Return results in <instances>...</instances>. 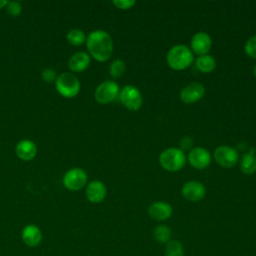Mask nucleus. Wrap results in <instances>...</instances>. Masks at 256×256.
I'll use <instances>...</instances> for the list:
<instances>
[{
  "label": "nucleus",
  "instance_id": "obj_25",
  "mask_svg": "<svg viewBox=\"0 0 256 256\" xmlns=\"http://www.w3.org/2000/svg\"><path fill=\"white\" fill-rule=\"evenodd\" d=\"M6 11L12 17H17L22 12V6L18 1H9L6 5Z\"/></svg>",
  "mask_w": 256,
  "mask_h": 256
},
{
  "label": "nucleus",
  "instance_id": "obj_14",
  "mask_svg": "<svg viewBox=\"0 0 256 256\" xmlns=\"http://www.w3.org/2000/svg\"><path fill=\"white\" fill-rule=\"evenodd\" d=\"M107 194V189L106 186L103 182L99 180H94L91 181L85 191L86 198L91 202V203H100L104 200Z\"/></svg>",
  "mask_w": 256,
  "mask_h": 256
},
{
  "label": "nucleus",
  "instance_id": "obj_3",
  "mask_svg": "<svg viewBox=\"0 0 256 256\" xmlns=\"http://www.w3.org/2000/svg\"><path fill=\"white\" fill-rule=\"evenodd\" d=\"M187 161L185 152L177 147H169L159 155L161 167L168 172H177L181 170Z\"/></svg>",
  "mask_w": 256,
  "mask_h": 256
},
{
  "label": "nucleus",
  "instance_id": "obj_1",
  "mask_svg": "<svg viewBox=\"0 0 256 256\" xmlns=\"http://www.w3.org/2000/svg\"><path fill=\"white\" fill-rule=\"evenodd\" d=\"M90 56L99 62L107 61L113 53V40L104 30H94L86 38Z\"/></svg>",
  "mask_w": 256,
  "mask_h": 256
},
{
  "label": "nucleus",
  "instance_id": "obj_28",
  "mask_svg": "<svg viewBox=\"0 0 256 256\" xmlns=\"http://www.w3.org/2000/svg\"><path fill=\"white\" fill-rule=\"evenodd\" d=\"M179 145H180V149L185 152L187 150H191V147L193 145V140L191 137L189 136H185L183 138H181L180 142H179Z\"/></svg>",
  "mask_w": 256,
  "mask_h": 256
},
{
  "label": "nucleus",
  "instance_id": "obj_10",
  "mask_svg": "<svg viewBox=\"0 0 256 256\" xmlns=\"http://www.w3.org/2000/svg\"><path fill=\"white\" fill-rule=\"evenodd\" d=\"M205 94V88L203 84L199 82H191L180 91V99L185 104H192L198 102L203 98Z\"/></svg>",
  "mask_w": 256,
  "mask_h": 256
},
{
  "label": "nucleus",
  "instance_id": "obj_2",
  "mask_svg": "<svg viewBox=\"0 0 256 256\" xmlns=\"http://www.w3.org/2000/svg\"><path fill=\"white\" fill-rule=\"evenodd\" d=\"M166 61L171 69L180 71L192 65L194 62V54L186 45L177 44L171 47L167 52Z\"/></svg>",
  "mask_w": 256,
  "mask_h": 256
},
{
  "label": "nucleus",
  "instance_id": "obj_16",
  "mask_svg": "<svg viewBox=\"0 0 256 256\" xmlns=\"http://www.w3.org/2000/svg\"><path fill=\"white\" fill-rule=\"evenodd\" d=\"M16 155L24 161L32 160L37 154V147L35 143L31 140H21L15 148Z\"/></svg>",
  "mask_w": 256,
  "mask_h": 256
},
{
  "label": "nucleus",
  "instance_id": "obj_18",
  "mask_svg": "<svg viewBox=\"0 0 256 256\" xmlns=\"http://www.w3.org/2000/svg\"><path fill=\"white\" fill-rule=\"evenodd\" d=\"M240 170L246 175H251L256 172V156L253 148H250L249 152H245L241 156Z\"/></svg>",
  "mask_w": 256,
  "mask_h": 256
},
{
  "label": "nucleus",
  "instance_id": "obj_24",
  "mask_svg": "<svg viewBox=\"0 0 256 256\" xmlns=\"http://www.w3.org/2000/svg\"><path fill=\"white\" fill-rule=\"evenodd\" d=\"M244 51L247 56L256 59V35L248 38L244 45Z\"/></svg>",
  "mask_w": 256,
  "mask_h": 256
},
{
  "label": "nucleus",
  "instance_id": "obj_19",
  "mask_svg": "<svg viewBox=\"0 0 256 256\" xmlns=\"http://www.w3.org/2000/svg\"><path fill=\"white\" fill-rule=\"evenodd\" d=\"M195 65L200 72L210 73L216 67V60L212 55L206 54V55L198 56L195 60Z\"/></svg>",
  "mask_w": 256,
  "mask_h": 256
},
{
  "label": "nucleus",
  "instance_id": "obj_23",
  "mask_svg": "<svg viewBox=\"0 0 256 256\" xmlns=\"http://www.w3.org/2000/svg\"><path fill=\"white\" fill-rule=\"evenodd\" d=\"M126 70L125 62L121 59H115L109 66V73L113 78L121 77Z\"/></svg>",
  "mask_w": 256,
  "mask_h": 256
},
{
  "label": "nucleus",
  "instance_id": "obj_4",
  "mask_svg": "<svg viewBox=\"0 0 256 256\" xmlns=\"http://www.w3.org/2000/svg\"><path fill=\"white\" fill-rule=\"evenodd\" d=\"M55 87L58 93L63 97L73 98L80 91V82L74 74L64 72L56 78Z\"/></svg>",
  "mask_w": 256,
  "mask_h": 256
},
{
  "label": "nucleus",
  "instance_id": "obj_15",
  "mask_svg": "<svg viewBox=\"0 0 256 256\" xmlns=\"http://www.w3.org/2000/svg\"><path fill=\"white\" fill-rule=\"evenodd\" d=\"M23 242L29 247H36L42 241V232L36 225L30 224L23 228L21 233Z\"/></svg>",
  "mask_w": 256,
  "mask_h": 256
},
{
  "label": "nucleus",
  "instance_id": "obj_30",
  "mask_svg": "<svg viewBox=\"0 0 256 256\" xmlns=\"http://www.w3.org/2000/svg\"><path fill=\"white\" fill-rule=\"evenodd\" d=\"M253 74H254V76L256 77V64H255V66H254V68H253Z\"/></svg>",
  "mask_w": 256,
  "mask_h": 256
},
{
  "label": "nucleus",
  "instance_id": "obj_20",
  "mask_svg": "<svg viewBox=\"0 0 256 256\" xmlns=\"http://www.w3.org/2000/svg\"><path fill=\"white\" fill-rule=\"evenodd\" d=\"M152 234L155 241L161 244H166L168 241L171 240L172 230L169 226L165 224H159L154 227Z\"/></svg>",
  "mask_w": 256,
  "mask_h": 256
},
{
  "label": "nucleus",
  "instance_id": "obj_7",
  "mask_svg": "<svg viewBox=\"0 0 256 256\" xmlns=\"http://www.w3.org/2000/svg\"><path fill=\"white\" fill-rule=\"evenodd\" d=\"M213 158L220 166L224 168H231L239 161V154L235 148L227 145H221L214 150Z\"/></svg>",
  "mask_w": 256,
  "mask_h": 256
},
{
  "label": "nucleus",
  "instance_id": "obj_5",
  "mask_svg": "<svg viewBox=\"0 0 256 256\" xmlns=\"http://www.w3.org/2000/svg\"><path fill=\"white\" fill-rule=\"evenodd\" d=\"M119 100L122 105L130 111H137L141 108L143 97L140 90L133 85L124 86L119 92Z\"/></svg>",
  "mask_w": 256,
  "mask_h": 256
},
{
  "label": "nucleus",
  "instance_id": "obj_22",
  "mask_svg": "<svg viewBox=\"0 0 256 256\" xmlns=\"http://www.w3.org/2000/svg\"><path fill=\"white\" fill-rule=\"evenodd\" d=\"M67 41L74 46L82 45L84 42H86L85 33L80 29H72L67 34Z\"/></svg>",
  "mask_w": 256,
  "mask_h": 256
},
{
  "label": "nucleus",
  "instance_id": "obj_27",
  "mask_svg": "<svg viewBox=\"0 0 256 256\" xmlns=\"http://www.w3.org/2000/svg\"><path fill=\"white\" fill-rule=\"evenodd\" d=\"M41 77L42 79L47 82V83H50V82H53L54 80H56V72L54 69L52 68H46L44 69L42 72H41Z\"/></svg>",
  "mask_w": 256,
  "mask_h": 256
},
{
  "label": "nucleus",
  "instance_id": "obj_8",
  "mask_svg": "<svg viewBox=\"0 0 256 256\" xmlns=\"http://www.w3.org/2000/svg\"><path fill=\"white\" fill-rule=\"evenodd\" d=\"M87 179V174L83 169L72 168L63 176V184L71 191H78L86 185Z\"/></svg>",
  "mask_w": 256,
  "mask_h": 256
},
{
  "label": "nucleus",
  "instance_id": "obj_21",
  "mask_svg": "<svg viewBox=\"0 0 256 256\" xmlns=\"http://www.w3.org/2000/svg\"><path fill=\"white\" fill-rule=\"evenodd\" d=\"M164 256H185L183 244L176 239H171L165 244Z\"/></svg>",
  "mask_w": 256,
  "mask_h": 256
},
{
  "label": "nucleus",
  "instance_id": "obj_11",
  "mask_svg": "<svg viewBox=\"0 0 256 256\" xmlns=\"http://www.w3.org/2000/svg\"><path fill=\"white\" fill-rule=\"evenodd\" d=\"M190 47L193 54H196L198 56L206 55L211 50L212 39L210 35L206 32H203V31L197 32L191 38Z\"/></svg>",
  "mask_w": 256,
  "mask_h": 256
},
{
  "label": "nucleus",
  "instance_id": "obj_9",
  "mask_svg": "<svg viewBox=\"0 0 256 256\" xmlns=\"http://www.w3.org/2000/svg\"><path fill=\"white\" fill-rule=\"evenodd\" d=\"M187 160L192 167L198 170H202L210 165L211 154L204 147H195L188 152Z\"/></svg>",
  "mask_w": 256,
  "mask_h": 256
},
{
  "label": "nucleus",
  "instance_id": "obj_13",
  "mask_svg": "<svg viewBox=\"0 0 256 256\" xmlns=\"http://www.w3.org/2000/svg\"><path fill=\"white\" fill-rule=\"evenodd\" d=\"M148 215L153 220L162 222L168 220L173 213L172 206L165 201H155L148 207Z\"/></svg>",
  "mask_w": 256,
  "mask_h": 256
},
{
  "label": "nucleus",
  "instance_id": "obj_26",
  "mask_svg": "<svg viewBox=\"0 0 256 256\" xmlns=\"http://www.w3.org/2000/svg\"><path fill=\"white\" fill-rule=\"evenodd\" d=\"M113 4L120 10H128L136 4V1L135 0H114Z\"/></svg>",
  "mask_w": 256,
  "mask_h": 256
},
{
  "label": "nucleus",
  "instance_id": "obj_6",
  "mask_svg": "<svg viewBox=\"0 0 256 256\" xmlns=\"http://www.w3.org/2000/svg\"><path fill=\"white\" fill-rule=\"evenodd\" d=\"M119 92L120 89L116 82L106 80L97 86L94 92V97L98 103L108 104L118 97Z\"/></svg>",
  "mask_w": 256,
  "mask_h": 256
},
{
  "label": "nucleus",
  "instance_id": "obj_31",
  "mask_svg": "<svg viewBox=\"0 0 256 256\" xmlns=\"http://www.w3.org/2000/svg\"><path fill=\"white\" fill-rule=\"evenodd\" d=\"M255 154H256V149H255Z\"/></svg>",
  "mask_w": 256,
  "mask_h": 256
},
{
  "label": "nucleus",
  "instance_id": "obj_29",
  "mask_svg": "<svg viewBox=\"0 0 256 256\" xmlns=\"http://www.w3.org/2000/svg\"><path fill=\"white\" fill-rule=\"evenodd\" d=\"M7 3H8V1H6V0H0V9L6 7Z\"/></svg>",
  "mask_w": 256,
  "mask_h": 256
},
{
  "label": "nucleus",
  "instance_id": "obj_12",
  "mask_svg": "<svg viewBox=\"0 0 256 256\" xmlns=\"http://www.w3.org/2000/svg\"><path fill=\"white\" fill-rule=\"evenodd\" d=\"M181 192L186 200L190 202H198L204 198L206 194V189L201 182L191 180L184 183Z\"/></svg>",
  "mask_w": 256,
  "mask_h": 256
},
{
  "label": "nucleus",
  "instance_id": "obj_17",
  "mask_svg": "<svg viewBox=\"0 0 256 256\" xmlns=\"http://www.w3.org/2000/svg\"><path fill=\"white\" fill-rule=\"evenodd\" d=\"M90 60V55L86 52H77L70 57L68 67L72 72H82L88 68Z\"/></svg>",
  "mask_w": 256,
  "mask_h": 256
}]
</instances>
